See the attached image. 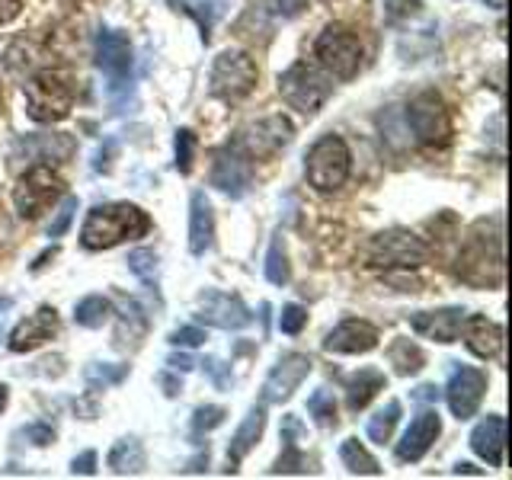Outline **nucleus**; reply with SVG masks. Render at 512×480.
<instances>
[{"label":"nucleus","instance_id":"nucleus-21","mask_svg":"<svg viewBox=\"0 0 512 480\" xmlns=\"http://www.w3.org/2000/svg\"><path fill=\"white\" fill-rule=\"evenodd\" d=\"M471 452L484 458L490 468H503L506 458V420L500 413L484 416L471 432Z\"/></svg>","mask_w":512,"mask_h":480},{"label":"nucleus","instance_id":"nucleus-7","mask_svg":"<svg viewBox=\"0 0 512 480\" xmlns=\"http://www.w3.org/2000/svg\"><path fill=\"white\" fill-rule=\"evenodd\" d=\"M314 58L330 77L349 80L362 68V42L352 29H346L340 23H330L314 42Z\"/></svg>","mask_w":512,"mask_h":480},{"label":"nucleus","instance_id":"nucleus-47","mask_svg":"<svg viewBox=\"0 0 512 480\" xmlns=\"http://www.w3.org/2000/svg\"><path fill=\"white\" fill-rule=\"evenodd\" d=\"M173 372H192L196 368V362H192L189 356H170V362H167Z\"/></svg>","mask_w":512,"mask_h":480},{"label":"nucleus","instance_id":"nucleus-11","mask_svg":"<svg viewBox=\"0 0 512 480\" xmlns=\"http://www.w3.org/2000/svg\"><path fill=\"white\" fill-rule=\"evenodd\" d=\"M292 138H295V125L285 116H266V119H256V122L244 125L231 141L250 160H269L279 151H285L288 144H292Z\"/></svg>","mask_w":512,"mask_h":480},{"label":"nucleus","instance_id":"nucleus-6","mask_svg":"<svg viewBox=\"0 0 512 480\" xmlns=\"http://www.w3.org/2000/svg\"><path fill=\"white\" fill-rule=\"evenodd\" d=\"M64 196V180L48 164H32L13 186V208L23 221H39Z\"/></svg>","mask_w":512,"mask_h":480},{"label":"nucleus","instance_id":"nucleus-24","mask_svg":"<svg viewBox=\"0 0 512 480\" xmlns=\"http://www.w3.org/2000/svg\"><path fill=\"white\" fill-rule=\"evenodd\" d=\"M263 429H266V407H263V404H260V407H250V413L244 416V423H240V429L234 432L231 448H228V464H231V471H237V464L253 452V445L260 442Z\"/></svg>","mask_w":512,"mask_h":480},{"label":"nucleus","instance_id":"nucleus-31","mask_svg":"<svg viewBox=\"0 0 512 480\" xmlns=\"http://www.w3.org/2000/svg\"><path fill=\"white\" fill-rule=\"evenodd\" d=\"M109 314H112V304L103 295H90V298H84L74 308V320H77L80 327H87V330L103 327L106 320H109Z\"/></svg>","mask_w":512,"mask_h":480},{"label":"nucleus","instance_id":"nucleus-33","mask_svg":"<svg viewBox=\"0 0 512 480\" xmlns=\"http://www.w3.org/2000/svg\"><path fill=\"white\" fill-rule=\"evenodd\" d=\"M308 413L314 416V423H317V426H324V429H330V426L340 423V420H336V400H333V394L324 391V388H317V391L308 397Z\"/></svg>","mask_w":512,"mask_h":480},{"label":"nucleus","instance_id":"nucleus-48","mask_svg":"<svg viewBox=\"0 0 512 480\" xmlns=\"http://www.w3.org/2000/svg\"><path fill=\"white\" fill-rule=\"evenodd\" d=\"M7 397H10V394H7V384H0V410L7 407Z\"/></svg>","mask_w":512,"mask_h":480},{"label":"nucleus","instance_id":"nucleus-8","mask_svg":"<svg viewBox=\"0 0 512 480\" xmlns=\"http://www.w3.org/2000/svg\"><path fill=\"white\" fill-rule=\"evenodd\" d=\"M407 125L423 148H445L452 141V116H448V106L436 90L413 96L407 106Z\"/></svg>","mask_w":512,"mask_h":480},{"label":"nucleus","instance_id":"nucleus-46","mask_svg":"<svg viewBox=\"0 0 512 480\" xmlns=\"http://www.w3.org/2000/svg\"><path fill=\"white\" fill-rule=\"evenodd\" d=\"M202 365L208 368V372H212V375H215V384H218V388H224V384H228V381H231L228 375H224V372H221V368H224V365H221L218 359H205Z\"/></svg>","mask_w":512,"mask_h":480},{"label":"nucleus","instance_id":"nucleus-12","mask_svg":"<svg viewBox=\"0 0 512 480\" xmlns=\"http://www.w3.org/2000/svg\"><path fill=\"white\" fill-rule=\"evenodd\" d=\"M93 58H96V68L109 77L112 90L128 84V77H132V42H128L125 32H119V29L96 32Z\"/></svg>","mask_w":512,"mask_h":480},{"label":"nucleus","instance_id":"nucleus-9","mask_svg":"<svg viewBox=\"0 0 512 480\" xmlns=\"http://www.w3.org/2000/svg\"><path fill=\"white\" fill-rule=\"evenodd\" d=\"M304 170H308V183L317 192H336L349 180V170H352V154L346 148V141L340 135H324L308 151Z\"/></svg>","mask_w":512,"mask_h":480},{"label":"nucleus","instance_id":"nucleus-23","mask_svg":"<svg viewBox=\"0 0 512 480\" xmlns=\"http://www.w3.org/2000/svg\"><path fill=\"white\" fill-rule=\"evenodd\" d=\"M215 244V212L205 192H192L189 199V250L192 256H205Z\"/></svg>","mask_w":512,"mask_h":480},{"label":"nucleus","instance_id":"nucleus-50","mask_svg":"<svg viewBox=\"0 0 512 480\" xmlns=\"http://www.w3.org/2000/svg\"><path fill=\"white\" fill-rule=\"evenodd\" d=\"M0 106H4V96H0Z\"/></svg>","mask_w":512,"mask_h":480},{"label":"nucleus","instance_id":"nucleus-25","mask_svg":"<svg viewBox=\"0 0 512 480\" xmlns=\"http://www.w3.org/2000/svg\"><path fill=\"white\" fill-rule=\"evenodd\" d=\"M384 384H388V378H384V372H378V368H359L356 375L346 378V407L352 413L365 410L372 404V397L384 391Z\"/></svg>","mask_w":512,"mask_h":480},{"label":"nucleus","instance_id":"nucleus-2","mask_svg":"<svg viewBox=\"0 0 512 480\" xmlns=\"http://www.w3.org/2000/svg\"><path fill=\"white\" fill-rule=\"evenodd\" d=\"M151 231V218L144 208L132 202H109L96 205L87 212L84 228H80V244L87 250H112L125 240H138Z\"/></svg>","mask_w":512,"mask_h":480},{"label":"nucleus","instance_id":"nucleus-39","mask_svg":"<svg viewBox=\"0 0 512 480\" xmlns=\"http://www.w3.org/2000/svg\"><path fill=\"white\" fill-rule=\"evenodd\" d=\"M221 423H224V410L221 407H199L196 416H192V432L202 436V432H212Z\"/></svg>","mask_w":512,"mask_h":480},{"label":"nucleus","instance_id":"nucleus-32","mask_svg":"<svg viewBox=\"0 0 512 480\" xmlns=\"http://www.w3.org/2000/svg\"><path fill=\"white\" fill-rule=\"evenodd\" d=\"M397 420H400V400H388V407H381L372 420H368V439L372 442H378V445H384L391 436H394V426H397Z\"/></svg>","mask_w":512,"mask_h":480},{"label":"nucleus","instance_id":"nucleus-1","mask_svg":"<svg viewBox=\"0 0 512 480\" xmlns=\"http://www.w3.org/2000/svg\"><path fill=\"white\" fill-rule=\"evenodd\" d=\"M455 272L464 285L471 288H500L506 266H503V224L500 218L477 221L464 237L458 250Z\"/></svg>","mask_w":512,"mask_h":480},{"label":"nucleus","instance_id":"nucleus-16","mask_svg":"<svg viewBox=\"0 0 512 480\" xmlns=\"http://www.w3.org/2000/svg\"><path fill=\"white\" fill-rule=\"evenodd\" d=\"M484 394H487V375L471 365L455 368L452 378H448V388H445V400L458 420H471L480 407V400H484Z\"/></svg>","mask_w":512,"mask_h":480},{"label":"nucleus","instance_id":"nucleus-3","mask_svg":"<svg viewBox=\"0 0 512 480\" xmlns=\"http://www.w3.org/2000/svg\"><path fill=\"white\" fill-rule=\"evenodd\" d=\"M71 109H74V84L68 74L52 68L32 74V80L26 84V112L32 122L55 125L68 119Z\"/></svg>","mask_w":512,"mask_h":480},{"label":"nucleus","instance_id":"nucleus-4","mask_svg":"<svg viewBox=\"0 0 512 480\" xmlns=\"http://www.w3.org/2000/svg\"><path fill=\"white\" fill-rule=\"evenodd\" d=\"M426 260H429V247L404 228L381 231L372 237V244H368V266L384 272V276H388V272L420 269Z\"/></svg>","mask_w":512,"mask_h":480},{"label":"nucleus","instance_id":"nucleus-26","mask_svg":"<svg viewBox=\"0 0 512 480\" xmlns=\"http://www.w3.org/2000/svg\"><path fill=\"white\" fill-rule=\"evenodd\" d=\"M170 4H173L176 10L189 13L192 20L199 23V29H202V42H205V45L212 42L215 26L224 20V13L231 10V0H170Z\"/></svg>","mask_w":512,"mask_h":480},{"label":"nucleus","instance_id":"nucleus-20","mask_svg":"<svg viewBox=\"0 0 512 480\" xmlns=\"http://www.w3.org/2000/svg\"><path fill=\"white\" fill-rule=\"evenodd\" d=\"M442 432V420L436 410H423L410 429L404 432V439L397 442V461H420L432 445H436Z\"/></svg>","mask_w":512,"mask_h":480},{"label":"nucleus","instance_id":"nucleus-18","mask_svg":"<svg viewBox=\"0 0 512 480\" xmlns=\"http://www.w3.org/2000/svg\"><path fill=\"white\" fill-rule=\"evenodd\" d=\"M375 346H378V327H372L368 320H343L324 340V349L340 352V356H362V352H372Z\"/></svg>","mask_w":512,"mask_h":480},{"label":"nucleus","instance_id":"nucleus-43","mask_svg":"<svg viewBox=\"0 0 512 480\" xmlns=\"http://www.w3.org/2000/svg\"><path fill=\"white\" fill-rule=\"evenodd\" d=\"M71 471H74V474H87V477H90V474L96 471V452H84L80 458H74Z\"/></svg>","mask_w":512,"mask_h":480},{"label":"nucleus","instance_id":"nucleus-22","mask_svg":"<svg viewBox=\"0 0 512 480\" xmlns=\"http://www.w3.org/2000/svg\"><path fill=\"white\" fill-rule=\"evenodd\" d=\"M464 346H468L477 359H496L503 352V327L493 324L484 314H464Z\"/></svg>","mask_w":512,"mask_h":480},{"label":"nucleus","instance_id":"nucleus-38","mask_svg":"<svg viewBox=\"0 0 512 480\" xmlns=\"http://www.w3.org/2000/svg\"><path fill=\"white\" fill-rule=\"evenodd\" d=\"M311 0H263L266 13H272L276 20H295L304 10H308Z\"/></svg>","mask_w":512,"mask_h":480},{"label":"nucleus","instance_id":"nucleus-30","mask_svg":"<svg viewBox=\"0 0 512 480\" xmlns=\"http://www.w3.org/2000/svg\"><path fill=\"white\" fill-rule=\"evenodd\" d=\"M298 420L295 416H285V455L276 461V468H272V474H304L308 468H304V458L298 452V442H295V432H298Z\"/></svg>","mask_w":512,"mask_h":480},{"label":"nucleus","instance_id":"nucleus-42","mask_svg":"<svg viewBox=\"0 0 512 480\" xmlns=\"http://www.w3.org/2000/svg\"><path fill=\"white\" fill-rule=\"evenodd\" d=\"M23 10V0H0V26L13 23Z\"/></svg>","mask_w":512,"mask_h":480},{"label":"nucleus","instance_id":"nucleus-40","mask_svg":"<svg viewBox=\"0 0 512 480\" xmlns=\"http://www.w3.org/2000/svg\"><path fill=\"white\" fill-rule=\"evenodd\" d=\"M74 208H77V199L74 196H68L64 199V205L58 208V218L48 224V237H61L64 231H68V224H71V218H74Z\"/></svg>","mask_w":512,"mask_h":480},{"label":"nucleus","instance_id":"nucleus-17","mask_svg":"<svg viewBox=\"0 0 512 480\" xmlns=\"http://www.w3.org/2000/svg\"><path fill=\"white\" fill-rule=\"evenodd\" d=\"M61 330V320H58V311L42 304L36 314H29L20 327L10 333V352H32L45 346L48 340H55Z\"/></svg>","mask_w":512,"mask_h":480},{"label":"nucleus","instance_id":"nucleus-36","mask_svg":"<svg viewBox=\"0 0 512 480\" xmlns=\"http://www.w3.org/2000/svg\"><path fill=\"white\" fill-rule=\"evenodd\" d=\"M128 269H132L144 285L157 288V253L154 250H132L128 253Z\"/></svg>","mask_w":512,"mask_h":480},{"label":"nucleus","instance_id":"nucleus-15","mask_svg":"<svg viewBox=\"0 0 512 480\" xmlns=\"http://www.w3.org/2000/svg\"><path fill=\"white\" fill-rule=\"evenodd\" d=\"M311 356H304V352H288V356H282L276 365H272V372L263 384V404H282V400L292 397L301 381L311 375Z\"/></svg>","mask_w":512,"mask_h":480},{"label":"nucleus","instance_id":"nucleus-27","mask_svg":"<svg viewBox=\"0 0 512 480\" xmlns=\"http://www.w3.org/2000/svg\"><path fill=\"white\" fill-rule=\"evenodd\" d=\"M109 468L112 474H141L144 471V448L138 439H122L112 445V452H109Z\"/></svg>","mask_w":512,"mask_h":480},{"label":"nucleus","instance_id":"nucleus-10","mask_svg":"<svg viewBox=\"0 0 512 480\" xmlns=\"http://www.w3.org/2000/svg\"><path fill=\"white\" fill-rule=\"evenodd\" d=\"M279 93L288 106L301 112V116H314V112H320V106L330 100L333 84H330V77H324L317 68H311V64L298 61L285 74H279Z\"/></svg>","mask_w":512,"mask_h":480},{"label":"nucleus","instance_id":"nucleus-35","mask_svg":"<svg viewBox=\"0 0 512 480\" xmlns=\"http://www.w3.org/2000/svg\"><path fill=\"white\" fill-rule=\"evenodd\" d=\"M288 276H292V272H288L285 244H282V237H276V240H272L269 253H266V279H269L272 285H285Z\"/></svg>","mask_w":512,"mask_h":480},{"label":"nucleus","instance_id":"nucleus-37","mask_svg":"<svg viewBox=\"0 0 512 480\" xmlns=\"http://www.w3.org/2000/svg\"><path fill=\"white\" fill-rule=\"evenodd\" d=\"M308 324V311L301 308V304H285L282 314H279V330L288 333V336H298Z\"/></svg>","mask_w":512,"mask_h":480},{"label":"nucleus","instance_id":"nucleus-44","mask_svg":"<svg viewBox=\"0 0 512 480\" xmlns=\"http://www.w3.org/2000/svg\"><path fill=\"white\" fill-rule=\"evenodd\" d=\"M128 375V365H119L116 372H109V368H90V378H103V384L109 381H122Z\"/></svg>","mask_w":512,"mask_h":480},{"label":"nucleus","instance_id":"nucleus-34","mask_svg":"<svg viewBox=\"0 0 512 480\" xmlns=\"http://www.w3.org/2000/svg\"><path fill=\"white\" fill-rule=\"evenodd\" d=\"M196 148H199L196 132H192V128H180L173 138V151H176V170H180L183 176L192 173V164H196Z\"/></svg>","mask_w":512,"mask_h":480},{"label":"nucleus","instance_id":"nucleus-13","mask_svg":"<svg viewBox=\"0 0 512 480\" xmlns=\"http://www.w3.org/2000/svg\"><path fill=\"white\" fill-rule=\"evenodd\" d=\"M196 317L205 327H218V330H247L253 324V314L244 301L228 292H215V288H208L199 298Z\"/></svg>","mask_w":512,"mask_h":480},{"label":"nucleus","instance_id":"nucleus-49","mask_svg":"<svg viewBox=\"0 0 512 480\" xmlns=\"http://www.w3.org/2000/svg\"><path fill=\"white\" fill-rule=\"evenodd\" d=\"M487 7H496V10H503V7H506V0H487Z\"/></svg>","mask_w":512,"mask_h":480},{"label":"nucleus","instance_id":"nucleus-29","mask_svg":"<svg viewBox=\"0 0 512 480\" xmlns=\"http://www.w3.org/2000/svg\"><path fill=\"white\" fill-rule=\"evenodd\" d=\"M388 362L394 365V372L397 375H416L420 368L426 365V356H423V349L410 343V340H397L391 349H388Z\"/></svg>","mask_w":512,"mask_h":480},{"label":"nucleus","instance_id":"nucleus-19","mask_svg":"<svg viewBox=\"0 0 512 480\" xmlns=\"http://www.w3.org/2000/svg\"><path fill=\"white\" fill-rule=\"evenodd\" d=\"M464 314L461 308H442V311H416L410 314V327L426 336V340H436V343H458L461 336V324H464Z\"/></svg>","mask_w":512,"mask_h":480},{"label":"nucleus","instance_id":"nucleus-41","mask_svg":"<svg viewBox=\"0 0 512 480\" xmlns=\"http://www.w3.org/2000/svg\"><path fill=\"white\" fill-rule=\"evenodd\" d=\"M170 343L173 346H202L205 343V330L199 327H180L170 333Z\"/></svg>","mask_w":512,"mask_h":480},{"label":"nucleus","instance_id":"nucleus-14","mask_svg":"<svg viewBox=\"0 0 512 480\" xmlns=\"http://www.w3.org/2000/svg\"><path fill=\"white\" fill-rule=\"evenodd\" d=\"M253 183V167L250 157L237 148L234 141L224 144L221 151H215V164H212V186L221 189L224 196L240 199Z\"/></svg>","mask_w":512,"mask_h":480},{"label":"nucleus","instance_id":"nucleus-5","mask_svg":"<svg viewBox=\"0 0 512 480\" xmlns=\"http://www.w3.org/2000/svg\"><path fill=\"white\" fill-rule=\"evenodd\" d=\"M256 80H260V68L247 52H237V48H228L221 52L212 64V77H208V87H212V96L228 106L244 103L247 96L256 90Z\"/></svg>","mask_w":512,"mask_h":480},{"label":"nucleus","instance_id":"nucleus-28","mask_svg":"<svg viewBox=\"0 0 512 480\" xmlns=\"http://www.w3.org/2000/svg\"><path fill=\"white\" fill-rule=\"evenodd\" d=\"M340 461H343V468L349 474H362V477H378L381 474L378 461L368 455V448L359 439H346L340 445Z\"/></svg>","mask_w":512,"mask_h":480},{"label":"nucleus","instance_id":"nucleus-45","mask_svg":"<svg viewBox=\"0 0 512 480\" xmlns=\"http://www.w3.org/2000/svg\"><path fill=\"white\" fill-rule=\"evenodd\" d=\"M26 436H29V439H36V445H48V442L55 439V432L48 429V426H29V429H26Z\"/></svg>","mask_w":512,"mask_h":480}]
</instances>
